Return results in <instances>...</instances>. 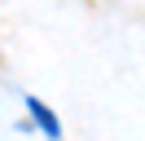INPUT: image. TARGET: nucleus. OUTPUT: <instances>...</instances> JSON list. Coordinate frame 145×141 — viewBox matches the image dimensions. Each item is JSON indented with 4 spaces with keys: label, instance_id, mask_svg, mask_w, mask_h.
<instances>
[{
    "label": "nucleus",
    "instance_id": "f257e3e1",
    "mask_svg": "<svg viewBox=\"0 0 145 141\" xmlns=\"http://www.w3.org/2000/svg\"><path fill=\"white\" fill-rule=\"evenodd\" d=\"M27 106H31V119H35L40 128H44V137H57V132H62V128H57V119L48 115V106H44V101H35V97H31Z\"/></svg>",
    "mask_w": 145,
    "mask_h": 141
}]
</instances>
